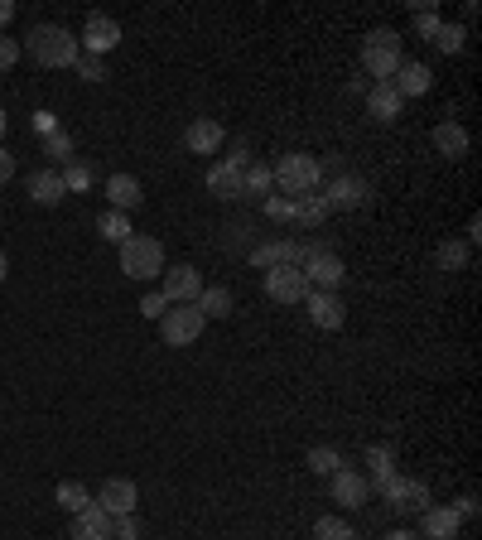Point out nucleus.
Here are the masks:
<instances>
[{
	"instance_id": "obj_1",
	"label": "nucleus",
	"mask_w": 482,
	"mask_h": 540,
	"mask_svg": "<svg viewBox=\"0 0 482 540\" xmlns=\"http://www.w3.org/2000/svg\"><path fill=\"white\" fill-rule=\"evenodd\" d=\"M29 58L39 68H73L82 58L78 34H68L63 25H34L29 29Z\"/></svg>"
},
{
	"instance_id": "obj_2",
	"label": "nucleus",
	"mask_w": 482,
	"mask_h": 540,
	"mask_svg": "<svg viewBox=\"0 0 482 540\" xmlns=\"http://www.w3.org/2000/svg\"><path fill=\"white\" fill-rule=\"evenodd\" d=\"M401 63H405V54H401V34L396 29H372L362 39V68H367V78L391 82Z\"/></svg>"
},
{
	"instance_id": "obj_3",
	"label": "nucleus",
	"mask_w": 482,
	"mask_h": 540,
	"mask_svg": "<svg viewBox=\"0 0 482 540\" xmlns=\"http://www.w3.org/2000/svg\"><path fill=\"white\" fill-rule=\"evenodd\" d=\"M323 179V164L314 155H280L275 169H270V184L285 193V198H299V193H314Z\"/></svg>"
},
{
	"instance_id": "obj_4",
	"label": "nucleus",
	"mask_w": 482,
	"mask_h": 540,
	"mask_svg": "<svg viewBox=\"0 0 482 540\" xmlns=\"http://www.w3.org/2000/svg\"><path fill=\"white\" fill-rule=\"evenodd\" d=\"M121 270L131 280H160L164 275V246L155 237H131L121 242Z\"/></svg>"
},
{
	"instance_id": "obj_5",
	"label": "nucleus",
	"mask_w": 482,
	"mask_h": 540,
	"mask_svg": "<svg viewBox=\"0 0 482 540\" xmlns=\"http://www.w3.org/2000/svg\"><path fill=\"white\" fill-rule=\"evenodd\" d=\"M203 314L193 309V304H169L160 319V338L169 343V348H188V343H198V333H203Z\"/></svg>"
},
{
	"instance_id": "obj_6",
	"label": "nucleus",
	"mask_w": 482,
	"mask_h": 540,
	"mask_svg": "<svg viewBox=\"0 0 482 540\" xmlns=\"http://www.w3.org/2000/svg\"><path fill=\"white\" fill-rule=\"evenodd\" d=\"M304 280H309V290H333L338 295V285H343V261L328 251V246H304Z\"/></svg>"
},
{
	"instance_id": "obj_7",
	"label": "nucleus",
	"mask_w": 482,
	"mask_h": 540,
	"mask_svg": "<svg viewBox=\"0 0 482 540\" xmlns=\"http://www.w3.org/2000/svg\"><path fill=\"white\" fill-rule=\"evenodd\" d=\"M328 483H333V502H338L343 512L367 507V497H372V478H367V473H357V468H338Z\"/></svg>"
},
{
	"instance_id": "obj_8",
	"label": "nucleus",
	"mask_w": 482,
	"mask_h": 540,
	"mask_svg": "<svg viewBox=\"0 0 482 540\" xmlns=\"http://www.w3.org/2000/svg\"><path fill=\"white\" fill-rule=\"evenodd\" d=\"M266 295L275 299V304H304V299H309V280H304L299 266H280L266 275Z\"/></svg>"
},
{
	"instance_id": "obj_9",
	"label": "nucleus",
	"mask_w": 482,
	"mask_h": 540,
	"mask_svg": "<svg viewBox=\"0 0 482 540\" xmlns=\"http://www.w3.org/2000/svg\"><path fill=\"white\" fill-rule=\"evenodd\" d=\"M246 164H251L246 150H237V155H227L222 164H213V169H208V189H213L217 198H241V174H246Z\"/></svg>"
},
{
	"instance_id": "obj_10",
	"label": "nucleus",
	"mask_w": 482,
	"mask_h": 540,
	"mask_svg": "<svg viewBox=\"0 0 482 540\" xmlns=\"http://www.w3.org/2000/svg\"><path fill=\"white\" fill-rule=\"evenodd\" d=\"M160 280H164L160 295L169 299V304H193V299L203 295V275H198V266H169Z\"/></svg>"
},
{
	"instance_id": "obj_11",
	"label": "nucleus",
	"mask_w": 482,
	"mask_h": 540,
	"mask_svg": "<svg viewBox=\"0 0 482 540\" xmlns=\"http://www.w3.org/2000/svg\"><path fill=\"white\" fill-rule=\"evenodd\" d=\"M82 54H92V58H102V54H111L116 44H121V25L111 20V15H92L87 20V29H82Z\"/></svg>"
},
{
	"instance_id": "obj_12",
	"label": "nucleus",
	"mask_w": 482,
	"mask_h": 540,
	"mask_svg": "<svg viewBox=\"0 0 482 540\" xmlns=\"http://www.w3.org/2000/svg\"><path fill=\"white\" fill-rule=\"evenodd\" d=\"M304 309H309V319H314V328H323V333L343 328V319H348L343 299L333 295V290H309V299H304Z\"/></svg>"
},
{
	"instance_id": "obj_13",
	"label": "nucleus",
	"mask_w": 482,
	"mask_h": 540,
	"mask_svg": "<svg viewBox=\"0 0 482 540\" xmlns=\"http://www.w3.org/2000/svg\"><path fill=\"white\" fill-rule=\"evenodd\" d=\"M135 502H140V487H135L131 478H107V483H102V492H97V507H102L107 516L135 512Z\"/></svg>"
},
{
	"instance_id": "obj_14",
	"label": "nucleus",
	"mask_w": 482,
	"mask_h": 540,
	"mask_svg": "<svg viewBox=\"0 0 482 540\" xmlns=\"http://www.w3.org/2000/svg\"><path fill=\"white\" fill-rule=\"evenodd\" d=\"M251 266L261 270H280V266H304V246L299 242H261L256 251H251Z\"/></svg>"
},
{
	"instance_id": "obj_15",
	"label": "nucleus",
	"mask_w": 482,
	"mask_h": 540,
	"mask_svg": "<svg viewBox=\"0 0 482 540\" xmlns=\"http://www.w3.org/2000/svg\"><path fill=\"white\" fill-rule=\"evenodd\" d=\"M222 140H227V131H222V121H213V116H198V121L184 131V145L193 150V155H217Z\"/></svg>"
},
{
	"instance_id": "obj_16",
	"label": "nucleus",
	"mask_w": 482,
	"mask_h": 540,
	"mask_svg": "<svg viewBox=\"0 0 482 540\" xmlns=\"http://www.w3.org/2000/svg\"><path fill=\"white\" fill-rule=\"evenodd\" d=\"M367 198V184L357 179V174H338L333 184H328V193H323V203H328V213L338 208V213H348V208H357Z\"/></svg>"
},
{
	"instance_id": "obj_17",
	"label": "nucleus",
	"mask_w": 482,
	"mask_h": 540,
	"mask_svg": "<svg viewBox=\"0 0 482 540\" xmlns=\"http://www.w3.org/2000/svg\"><path fill=\"white\" fill-rule=\"evenodd\" d=\"M140 203H145L140 179H135V174H111V179H107V208H116V213H131V208H140Z\"/></svg>"
},
{
	"instance_id": "obj_18",
	"label": "nucleus",
	"mask_w": 482,
	"mask_h": 540,
	"mask_svg": "<svg viewBox=\"0 0 482 540\" xmlns=\"http://www.w3.org/2000/svg\"><path fill=\"white\" fill-rule=\"evenodd\" d=\"M29 198H34V203H39V208H54V203H63V174H58V169H34V174H29Z\"/></svg>"
},
{
	"instance_id": "obj_19",
	"label": "nucleus",
	"mask_w": 482,
	"mask_h": 540,
	"mask_svg": "<svg viewBox=\"0 0 482 540\" xmlns=\"http://www.w3.org/2000/svg\"><path fill=\"white\" fill-rule=\"evenodd\" d=\"M458 526H463V516H458L454 507H425V512H420V531H425L429 540H454Z\"/></svg>"
},
{
	"instance_id": "obj_20",
	"label": "nucleus",
	"mask_w": 482,
	"mask_h": 540,
	"mask_svg": "<svg viewBox=\"0 0 482 540\" xmlns=\"http://www.w3.org/2000/svg\"><path fill=\"white\" fill-rule=\"evenodd\" d=\"M68 540H111V516L92 502V507H82L78 516H73V536Z\"/></svg>"
},
{
	"instance_id": "obj_21",
	"label": "nucleus",
	"mask_w": 482,
	"mask_h": 540,
	"mask_svg": "<svg viewBox=\"0 0 482 540\" xmlns=\"http://www.w3.org/2000/svg\"><path fill=\"white\" fill-rule=\"evenodd\" d=\"M391 87L401 92V102H405V97H425L429 87H434V73H429L425 63H401V68H396V78H391Z\"/></svg>"
},
{
	"instance_id": "obj_22",
	"label": "nucleus",
	"mask_w": 482,
	"mask_h": 540,
	"mask_svg": "<svg viewBox=\"0 0 482 540\" xmlns=\"http://www.w3.org/2000/svg\"><path fill=\"white\" fill-rule=\"evenodd\" d=\"M401 92H396V87H391V82H372V87H367V111H372L376 121H396V116H401Z\"/></svg>"
},
{
	"instance_id": "obj_23",
	"label": "nucleus",
	"mask_w": 482,
	"mask_h": 540,
	"mask_svg": "<svg viewBox=\"0 0 482 540\" xmlns=\"http://www.w3.org/2000/svg\"><path fill=\"white\" fill-rule=\"evenodd\" d=\"M434 150H439L444 160H463V155H468V131L458 126L454 116L434 126Z\"/></svg>"
},
{
	"instance_id": "obj_24",
	"label": "nucleus",
	"mask_w": 482,
	"mask_h": 540,
	"mask_svg": "<svg viewBox=\"0 0 482 540\" xmlns=\"http://www.w3.org/2000/svg\"><path fill=\"white\" fill-rule=\"evenodd\" d=\"M290 217H295L299 227H323V217H328L323 193H299V198H290Z\"/></svg>"
},
{
	"instance_id": "obj_25",
	"label": "nucleus",
	"mask_w": 482,
	"mask_h": 540,
	"mask_svg": "<svg viewBox=\"0 0 482 540\" xmlns=\"http://www.w3.org/2000/svg\"><path fill=\"white\" fill-rule=\"evenodd\" d=\"M193 309H198L203 319H227V314H232V290H222V285H203V295L193 299Z\"/></svg>"
},
{
	"instance_id": "obj_26",
	"label": "nucleus",
	"mask_w": 482,
	"mask_h": 540,
	"mask_svg": "<svg viewBox=\"0 0 482 540\" xmlns=\"http://www.w3.org/2000/svg\"><path fill=\"white\" fill-rule=\"evenodd\" d=\"M97 232H102L107 242H116V246H121V242H131V237H135V232H131V217H126V213H116V208H107V213L97 217Z\"/></svg>"
},
{
	"instance_id": "obj_27",
	"label": "nucleus",
	"mask_w": 482,
	"mask_h": 540,
	"mask_svg": "<svg viewBox=\"0 0 482 540\" xmlns=\"http://www.w3.org/2000/svg\"><path fill=\"white\" fill-rule=\"evenodd\" d=\"M376 487H381V497H386V507H391V512H410V478L391 473L386 483H376Z\"/></svg>"
},
{
	"instance_id": "obj_28",
	"label": "nucleus",
	"mask_w": 482,
	"mask_h": 540,
	"mask_svg": "<svg viewBox=\"0 0 482 540\" xmlns=\"http://www.w3.org/2000/svg\"><path fill=\"white\" fill-rule=\"evenodd\" d=\"M54 497H58V507H63V512H73V516H78L82 507H92V492H87L82 483H58Z\"/></svg>"
},
{
	"instance_id": "obj_29",
	"label": "nucleus",
	"mask_w": 482,
	"mask_h": 540,
	"mask_svg": "<svg viewBox=\"0 0 482 540\" xmlns=\"http://www.w3.org/2000/svg\"><path fill=\"white\" fill-rule=\"evenodd\" d=\"M309 468H314L319 478H333V473L343 468V454H338L333 444H319V449H309Z\"/></svg>"
},
{
	"instance_id": "obj_30",
	"label": "nucleus",
	"mask_w": 482,
	"mask_h": 540,
	"mask_svg": "<svg viewBox=\"0 0 482 540\" xmlns=\"http://www.w3.org/2000/svg\"><path fill=\"white\" fill-rule=\"evenodd\" d=\"M270 189H275V184H270L266 164H246V174H241V198H246V193H256V198H261V193H270Z\"/></svg>"
},
{
	"instance_id": "obj_31",
	"label": "nucleus",
	"mask_w": 482,
	"mask_h": 540,
	"mask_svg": "<svg viewBox=\"0 0 482 540\" xmlns=\"http://www.w3.org/2000/svg\"><path fill=\"white\" fill-rule=\"evenodd\" d=\"M314 540H357V536H352V526L343 516H319L314 521Z\"/></svg>"
},
{
	"instance_id": "obj_32",
	"label": "nucleus",
	"mask_w": 482,
	"mask_h": 540,
	"mask_svg": "<svg viewBox=\"0 0 482 540\" xmlns=\"http://www.w3.org/2000/svg\"><path fill=\"white\" fill-rule=\"evenodd\" d=\"M367 468H372V478L376 483H386V478H391V473H396V454H391V449H386V444H381V449H367Z\"/></svg>"
},
{
	"instance_id": "obj_33",
	"label": "nucleus",
	"mask_w": 482,
	"mask_h": 540,
	"mask_svg": "<svg viewBox=\"0 0 482 540\" xmlns=\"http://www.w3.org/2000/svg\"><path fill=\"white\" fill-rule=\"evenodd\" d=\"M468 266V246L463 242H444L439 246V270H463Z\"/></svg>"
},
{
	"instance_id": "obj_34",
	"label": "nucleus",
	"mask_w": 482,
	"mask_h": 540,
	"mask_svg": "<svg viewBox=\"0 0 482 540\" xmlns=\"http://www.w3.org/2000/svg\"><path fill=\"white\" fill-rule=\"evenodd\" d=\"M463 39H468V29H463V25H439V34H434V44H439L444 54H458V49H463Z\"/></svg>"
},
{
	"instance_id": "obj_35",
	"label": "nucleus",
	"mask_w": 482,
	"mask_h": 540,
	"mask_svg": "<svg viewBox=\"0 0 482 540\" xmlns=\"http://www.w3.org/2000/svg\"><path fill=\"white\" fill-rule=\"evenodd\" d=\"M111 540H140V521H135V512L111 516Z\"/></svg>"
},
{
	"instance_id": "obj_36",
	"label": "nucleus",
	"mask_w": 482,
	"mask_h": 540,
	"mask_svg": "<svg viewBox=\"0 0 482 540\" xmlns=\"http://www.w3.org/2000/svg\"><path fill=\"white\" fill-rule=\"evenodd\" d=\"M44 150H49L54 160H73V135H68V131L44 135Z\"/></svg>"
},
{
	"instance_id": "obj_37",
	"label": "nucleus",
	"mask_w": 482,
	"mask_h": 540,
	"mask_svg": "<svg viewBox=\"0 0 482 540\" xmlns=\"http://www.w3.org/2000/svg\"><path fill=\"white\" fill-rule=\"evenodd\" d=\"M87 184H92V164H68L63 189H87Z\"/></svg>"
},
{
	"instance_id": "obj_38",
	"label": "nucleus",
	"mask_w": 482,
	"mask_h": 540,
	"mask_svg": "<svg viewBox=\"0 0 482 540\" xmlns=\"http://www.w3.org/2000/svg\"><path fill=\"white\" fill-rule=\"evenodd\" d=\"M439 25H444V20H439L434 10H420V15H415V34H420V39H434V34H439Z\"/></svg>"
},
{
	"instance_id": "obj_39",
	"label": "nucleus",
	"mask_w": 482,
	"mask_h": 540,
	"mask_svg": "<svg viewBox=\"0 0 482 540\" xmlns=\"http://www.w3.org/2000/svg\"><path fill=\"white\" fill-rule=\"evenodd\" d=\"M164 309H169V299H164L160 290H155V295H145V299H140V314H145V319H164Z\"/></svg>"
},
{
	"instance_id": "obj_40",
	"label": "nucleus",
	"mask_w": 482,
	"mask_h": 540,
	"mask_svg": "<svg viewBox=\"0 0 482 540\" xmlns=\"http://www.w3.org/2000/svg\"><path fill=\"white\" fill-rule=\"evenodd\" d=\"M82 73V82H102V58H92V54H82L78 63H73Z\"/></svg>"
},
{
	"instance_id": "obj_41",
	"label": "nucleus",
	"mask_w": 482,
	"mask_h": 540,
	"mask_svg": "<svg viewBox=\"0 0 482 540\" xmlns=\"http://www.w3.org/2000/svg\"><path fill=\"white\" fill-rule=\"evenodd\" d=\"M20 63V44L15 39H0V73H10Z\"/></svg>"
},
{
	"instance_id": "obj_42",
	"label": "nucleus",
	"mask_w": 482,
	"mask_h": 540,
	"mask_svg": "<svg viewBox=\"0 0 482 540\" xmlns=\"http://www.w3.org/2000/svg\"><path fill=\"white\" fill-rule=\"evenodd\" d=\"M429 507V487L425 483H410V512H425Z\"/></svg>"
},
{
	"instance_id": "obj_43",
	"label": "nucleus",
	"mask_w": 482,
	"mask_h": 540,
	"mask_svg": "<svg viewBox=\"0 0 482 540\" xmlns=\"http://www.w3.org/2000/svg\"><path fill=\"white\" fill-rule=\"evenodd\" d=\"M266 213L275 217V222H285V217H290V198H266Z\"/></svg>"
},
{
	"instance_id": "obj_44",
	"label": "nucleus",
	"mask_w": 482,
	"mask_h": 540,
	"mask_svg": "<svg viewBox=\"0 0 482 540\" xmlns=\"http://www.w3.org/2000/svg\"><path fill=\"white\" fill-rule=\"evenodd\" d=\"M10 179H15V155H10V150H0V189H5Z\"/></svg>"
},
{
	"instance_id": "obj_45",
	"label": "nucleus",
	"mask_w": 482,
	"mask_h": 540,
	"mask_svg": "<svg viewBox=\"0 0 482 540\" xmlns=\"http://www.w3.org/2000/svg\"><path fill=\"white\" fill-rule=\"evenodd\" d=\"M34 126H39L44 135H54L58 131V126H54V111H39V116H34Z\"/></svg>"
},
{
	"instance_id": "obj_46",
	"label": "nucleus",
	"mask_w": 482,
	"mask_h": 540,
	"mask_svg": "<svg viewBox=\"0 0 482 540\" xmlns=\"http://www.w3.org/2000/svg\"><path fill=\"white\" fill-rule=\"evenodd\" d=\"M454 512L463 516V521H468V516H478V497H463V502H458Z\"/></svg>"
},
{
	"instance_id": "obj_47",
	"label": "nucleus",
	"mask_w": 482,
	"mask_h": 540,
	"mask_svg": "<svg viewBox=\"0 0 482 540\" xmlns=\"http://www.w3.org/2000/svg\"><path fill=\"white\" fill-rule=\"evenodd\" d=\"M10 20H15V5H10V0H0V25H10Z\"/></svg>"
},
{
	"instance_id": "obj_48",
	"label": "nucleus",
	"mask_w": 482,
	"mask_h": 540,
	"mask_svg": "<svg viewBox=\"0 0 482 540\" xmlns=\"http://www.w3.org/2000/svg\"><path fill=\"white\" fill-rule=\"evenodd\" d=\"M5 275H10V256L0 251V285H5Z\"/></svg>"
},
{
	"instance_id": "obj_49",
	"label": "nucleus",
	"mask_w": 482,
	"mask_h": 540,
	"mask_svg": "<svg viewBox=\"0 0 482 540\" xmlns=\"http://www.w3.org/2000/svg\"><path fill=\"white\" fill-rule=\"evenodd\" d=\"M386 540H415V536H410V531H391V536H386Z\"/></svg>"
},
{
	"instance_id": "obj_50",
	"label": "nucleus",
	"mask_w": 482,
	"mask_h": 540,
	"mask_svg": "<svg viewBox=\"0 0 482 540\" xmlns=\"http://www.w3.org/2000/svg\"><path fill=\"white\" fill-rule=\"evenodd\" d=\"M5 126H10V116H5V107H0V135H5Z\"/></svg>"
}]
</instances>
